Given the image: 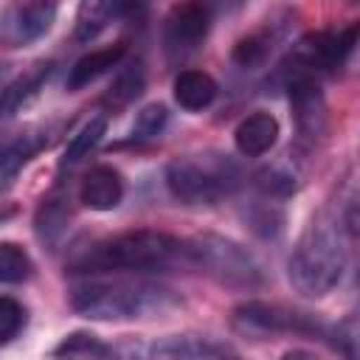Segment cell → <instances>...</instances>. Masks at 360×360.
<instances>
[{
    "mask_svg": "<svg viewBox=\"0 0 360 360\" xmlns=\"http://www.w3.org/2000/svg\"><path fill=\"white\" fill-rule=\"evenodd\" d=\"M65 222H68V214L59 200H48L37 214V231L42 239H53L65 228Z\"/></svg>",
    "mask_w": 360,
    "mask_h": 360,
    "instance_id": "4316f807",
    "label": "cell"
},
{
    "mask_svg": "<svg viewBox=\"0 0 360 360\" xmlns=\"http://www.w3.org/2000/svg\"><path fill=\"white\" fill-rule=\"evenodd\" d=\"M143 84H146L143 65H141V62H132V65H127V68L115 76V82H112L110 90L104 93L101 104H104L110 112L124 110V107H129V104L143 93Z\"/></svg>",
    "mask_w": 360,
    "mask_h": 360,
    "instance_id": "d6986e66",
    "label": "cell"
},
{
    "mask_svg": "<svg viewBox=\"0 0 360 360\" xmlns=\"http://www.w3.org/2000/svg\"><path fill=\"white\" fill-rule=\"evenodd\" d=\"M256 188L264 197H290L295 191V177L290 172H284L281 166H267L262 172H256Z\"/></svg>",
    "mask_w": 360,
    "mask_h": 360,
    "instance_id": "603a6c76",
    "label": "cell"
},
{
    "mask_svg": "<svg viewBox=\"0 0 360 360\" xmlns=\"http://www.w3.org/2000/svg\"><path fill=\"white\" fill-rule=\"evenodd\" d=\"M248 222H250V228H253L259 236L273 239V236H278V233H281L284 214L270 202V205H259V208H253V211L248 214Z\"/></svg>",
    "mask_w": 360,
    "mask_h": 360,
    "instance_id": "d4e9b609",
    "label": "cell"
},
{
    "mask_svg": "<svg viewBox=\"0 0 360 360\" xmlns=\"http://www.w3.org/2000/svg\"><path fill=\"white\" fill-rule=\"evenodd\" d=\"M188 259L186 242L166 231L138 228L110 236L93 245L79 262L76 270L87 273H107V270H163L177 262Z\"/></svg>",
    "mask_w": 360,
    "mask_h": 360,
    "instance_id": "7a4b0ae2",
    "label": "cell"
},
{
    "mask_svg": "<svg viewBox=\"0 0 360 360\" xmlns=\"http://www.w3.org/2000/svg\"><path fill=\"white\" fill-rule=\"evenodd\" d=\"M48 73H51L48 65H37L31 73H25V76L14 79L11 84H6L3 93H0V121L17 115V112L37 96V90L42 87V82L48 79Z\"/></svg>",
    "mask_w": 360,
    "mask_h": 360,
    "instance_id": "2e32d148",
    "label": "cell"
},
{
    "mask_svg": "<svg viewBox=\"0 0 360 360\" xmlns=\"http://www.w3.org/2000/svg\"><path fill=\"white\" fill-rule=\"evenodd\" d=\"M217 82L205 70H180L174 79V101L183 110H205L217 98Z\"/></svg>",
    "mask_w": 360,
    "mask_h": 360,
    "instance_id": "9a60e30c",
    "label": "cell"
},
{
    "mask_svg": "<svg viewBox=\"0 0 360 360\" xmlns=\"http://www.w3.org/2000/svg\"><path fill=\"white\" fill-rule=\"evenodd\" d=\"M104 132H107V118L104 115H96V118H90L73 138H70V143L65 146V152H62V160H59V169H70V166H76L101 138H104Z\"/></svg>",
    "mask_w": 360,
    "mask_h": 360,
    "instance_id": "ffe728a7",
    "label": "cell"
},
{
    "mask_svg": "<svg viewBox=\"0 0 360 360\" xmlns=\"http://www.w3.org/2000/svg\"><path fill=\"white\" fill-rule=\"evenodd\" d=\"M281 360H321V357L312 354V352H307V349H287L281 354Z\"/></svg>",
    "mask_w": 360,
    "mask_h": 360,
    "instance_id": "83f0119b",
    "label": "cell"
},
{
    "mask_svg": "<svg viewBox=\"0 0 360 360\" xmlns=\"http://www.w3.org/2000/svg\"><path fill=\"white\" fill-rule=\"evenodd\" d=\"M233 326L245 335H278V332H301L312 335L318 332V321H312L304 312H295L281 304L267 301H248L233 309Z\"/></svg>",
    "mask_w": 360,
    "mask_h": 360,
    "instance_id": "52a82bcc",
    "label": "cell"
},
{
    "mask_svg": "<svg viewBox=\"0 0 360 360\" xmlns=\"http://www.w3.org/2000/svg\"><path fill=\"white\" fill-rule=\"evenodd\" d=\"M211 28V11L202 3H180L166 17V48L172 53H191L202 45Z\"/></svg>",
    "mask_w": 360,
    "mask_h": 360,
    "instance_id": "9c48e42d",
    "label": "cell"
},
{
    "mask_svg": "<svg viewBox=\"0 0 360 360\" xmlns=\"http://www.w3.org/2000/svg\"><path fill=\"white\" fill-rule=\"evenodd\" d=\"M34 264L22 245L0 242V284H22L31 276Z\"/></svg>",
    "mask_w": 360,
    "mask_h": 360,
    "instance_id": "44dd1931",
    "label": "cell"
},
{
    "mask_svg": "<svg viewBox=\"0 0 360 360\" xmlns=\"http://www.w3.org/2000/svg\"><path fill=\"white\" fill-rule=\"evenodd\" d=\"M68 301L90 321H132L177 304L172 290L143 278H84L70 287Z\"/></svg>",
    "mask_w": 360,
    "mask_h": 360,
    "instance_id": "6da1fadb",
    "label": "cell"
},
{
    "mask_svg": "<svg viewBox=\"0 0 360 360\" xmlns=\"http://www.w3.org/2000/svg\"><path fill=\"white\" fill-rule=\"evenodd\" d=\"M278 37H281V31L273 22L259 28V31H253V34H248V37H242L236 42V48H233V62L239 68H245V70H253V68L264 65L267 56L273 53V45H276Z\"/></svg>",
    "mask_w": 360,
    "mask_h": 360,
    "instance_id": "ac0fdd59",
    "label": "cell"
},
{
    "mask_svg": "<svg viewBox=\"0 0 360 360\" xmlns=\"http://www.w3.org/2000/svg\"><path fill=\"white\" fill-rule=\"evenodd\" d=\"M42 146L39 135H22L11 143H0V174L3 177H14L20 172V166Z\"/></svg>",
    "mask_w": 360,
    "mask_h": 360,
    "instance_id": "7402d4cb",
    "label": "cell"
},
{
    "mask_svg": "<svg viewBox=\"0 0 360 360\" xmlns=\"http://www.w3.org/2000/svg\"><path fill=\"white\" fill-rule=\"evenodd\" d=\"M56 20V6L53 3H11L0 14V42L8 48H22L42 34Z\"/></svg>",
    "mask_w": 360,
    "mask_h": 360,
    "instance_id": "ba28073f",
    "label": "cell"
},
{
    "mask_svg": "<svg viewBox=\"0 0 360 360\" xmlns=\"http://www.w3.org/2000/svg\"><path fill=\"white\" fill-rule=\"evenodd\" d=\"M6 76H8V65H6V62H0V93H3V87H6V84H3V82H6Z\"/></svg>",
    "mask_w": 360,
    "mask_h": 360,
    "instance_id": "f1b7e54d",
    "label": "cell"
},
{
    "mask_svg": "<svg viewBox=\"0 0 360 360\" xmlns=\"http://www.w3.org/2000/svg\"><path fill=\"white\" fill-rule=\"evenodd\" d=\"M25 326V309L20 301L0 295V346L14 340L20 335V329Z\"/></svg>",
    "mask_w": 360,
    "mask_h": 360,
    "instance_id": "cb8c5ba5",
    "label": "cell"
},
{
    "mask_svg": "<svg viewBox=\"0 0 360 360\" xmlns=\"http://www.w3.org/2000/svg\"><path fill=\"white\" fill-rule=\"evenodd\" d=\"M127 6L121 3H101V0H84L76 11V39L79 42H90L96 39L118 14H124Z\"/></svg>",
    "mask_w": 360,
    "mask_h": 360,
    "instance_id": "e0dca14e",
    "label": "cell"
},
{
    "mask_svg": "<svg viewBox=\"0 0 360 360\" xmlns=\"http://www.w3.org/2000/svg\"><path fill=\"white\" fill-rule=\"evenodd\" d=\"M239 183H242L239 163L231 155L214 152V149L174 158L166 166V186H169V191L177 200L191 202V205L217 202V200L228 197L231 191H236Z\"/></svg>",
    "mask_w": 360,
    "mask_h": 360,
    "instance_id": "277c9868",
    "label": "cell"
},
{
    "mask_svg": "<svg viewBox=\"0 0 360 360\" xmlns=\"http://www.w3.org/2000/svg\"><path fill=\"white\" fill-rule=\"evenodd\" d=\"M188 262L202 267L211 278L233 290H256L264 284L262 264L253 259L248 248L219 233H200L186 242Z\"/></svg>",
    "mask_w": 360,
    "mask_h": 360,
    "instance_id": "5b68a950",
    "label": "cell"
},
{
    "mask_svg": "<svg viewBox=\"0 0 360 360\" xmlns=\"http://www.w3.org/2000/svg\"><path fill=\"white\" fill-rule=\"evenodd\" d=\"M290 90V104L298 121L301 135L318 138L326 129V101L318 87V79L312 76H284Z\"/></svg>",
    "mask_w": 360,
    "mask_h": 360,
    "instance_id": "30bf717a",
    "label": "cell"
},
{
    "mask_svg": "<svg viewBox=\"0 0 360 360\" xmlns=\"http://www.w3.org/2000/svg\"><path fill=\"white\" fill-rule=\"evenodd\" d=\"M357 39V25H349L343 31H309L304 34L284 62V76H318L338 70L346 56L352 53Z\"/></svg>",
    "mask_w": 360,
    "mask_h": 360,
    "instance_id": "8992f818",
    "label": "cell"
},
{
    "mask_svg": "<svg viewBox=\"0 0 360 360\" xmlns=\"http://www.w3.org/2000/svg\"><path fill=\"white\" fill-rule=\"evenodd\" d=\"M276 141H278V121L270 112H250L233 129V143L245 158H259L270 152Z\"/></svg>",
    "mask_w": 360,
    "mask_h": 360,
    "instance_id": "4fadbf2b",
    "label": "cell"
},
{
    "mask_svg": "<svg viewBox=\"0 0 360 360\" xmlns=\"http://www.w3.org/2000/svg\"><path fill=\"white\" fill-rule=\"evenodd\" d=\"M166 107L163 104H146L138 115H135V124H132V135L135 138H155L163 127H166Z\"/></svg>",
    "mask_w": 360,
    "mask_h": 360,
    "instance_id": "484cf974",
    "label": "cell"
},
{
    "mask_svg": "<svg viewBox=\"0 0 360 360\" xmlns=\"http://www.w3.org/2000/svg\"><path fill=\"white\" fill-rule=\"evenodd\" d=\"M124 197V180L112 166H93L79 188V200L90 211H112Z\"/></svg>",
    "mask_w": 360,
    "mask_h": 360,
    "instance_id": "7c38bea8",
    "label": "cell"
},
{
    "mask_svg": "<svg viewBox=\"0 0 360 360\" xmlns=\"http://www.w3.org/2000/svg\"><path fill=\"white\" fill-rule=\"evenodd\" d=\"M149 360H236V354L211 338L200 335H172L152 346Z\"/></svg>",
    "mask_w": 360,
    "mask_h": 360,
    "instance_id": "8fae6325",
    "label": "cell"
},
{
    "mask_svg": "<svg viewBox=\"0 0 360 360\" xmlns=\"http://www.w3.org/2000/svg\"><path fill=\"white\" fill-rule=\"evenodd\" d=\"M127 56V42H115V45H107V48H96L90 53H84L82 59L73 62L70 73H68V87L70 90H79V87H87L90 82H96L98 76H104L107 70L118 68V62Z\"/></svg>",
    "mask_w": 360,
    "mask_h": 360,
    "instance_id": "5bb4252c",
    "label": "cell"
},
{
    "mask_svg": "<svg viewBox=\"0 0 360 360\" xmlns=\"http://www.w3.org/2000/svg\"><path fill=\"white\" fill-rule=\"evenodd\" d=\"M343 270L346 250L340 242V228L326 214H318L290 256V281L301 295L318 298L340 284Z\"/></svg>",
    "mask_w": 360,
    "mask_h": 360,
    "instance_id": "3957f363",
    "label": "cell"
}]
</instances>
